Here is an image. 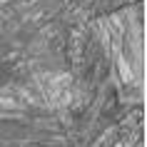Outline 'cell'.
Masks as SVG:
<instances>
[{
  "mask_svg": "<svg viewBox=\"0 0 147 147\" xmlns=\"http://www.w3.org/2000/svg\"><path fill=\"white\" fill-rule=\"evenodd\" d=\"M0 105H5V107H15V100H10V97H0Z\"/></svg>",
  "mask_w": 147,
  "mask_h": 147,
  "instance_id": "cell-1",
  "label": "cell"
},
{
  "mask_svg": "<svg viewBox=\"0 0 147 147\" xmlns=\"http://www.w3.org/2000/svg\"><path fill=\"white\" fill-rule=\"evenodd\" d=\"M115 147H122V145H115Z\"/></svg>",
  "mask_w": 147,
  "mask_h": 147,
  "instance_id": "cell-2",
  "label": "cell"
}]
</instances>
